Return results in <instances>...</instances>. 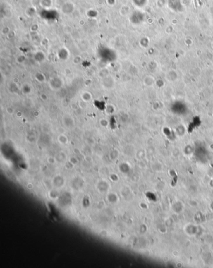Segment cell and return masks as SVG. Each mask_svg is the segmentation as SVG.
Instances as JSON below:
<instances>
[]
</instances>
